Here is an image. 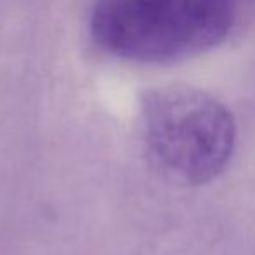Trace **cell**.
Wrapping results in <instances>:
<instances>
[{"mask_svg": "<svg viewBox=\"0 0 255 255\" xmlns=\"http://www.w3.org/2000/svg\"><path fill=\"white\" fill-rule=\"evenodd\" d=\"M141 128L151 163L182 186L214 181L235 149L231 111L191 85H163L148 92L141 108Z\"/></svg>", "mask_w": 255, "mask_h": 255, "instance_id": "7a4b0ae2", "label": "cell"}, {"mask_svg": "<svg viewBox=\"0 0 255 255\" xmlns=\"http://www.w3.org/2000/svg\"><path fill=\"white\" fill-rule=\"evenodd\" d=\"M233 19V0H98L91 33L115 57L165 64L215 47Z\"/></svg>", "mask_w": 255, "mask_h": 255, "instance_id": "6da1fadb", "label": "cell"}]
</instances>
